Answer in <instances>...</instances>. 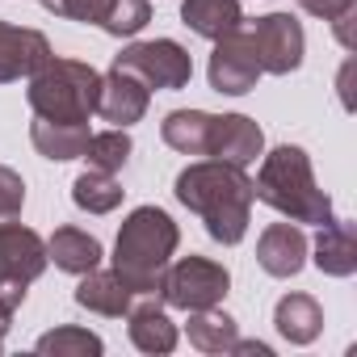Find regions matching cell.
Listing matches in <instances>:
<instances>
[{
	"label": "cell",
	"mask_w": 357,
	"mask_h": 357,
	"mask_svg": "<svg viewBox=\"0 0 357 357\" xmlns=\"http://www.w3.org/2000/svg\"><path fill=\"white\" fill-rule=\"evenodd\" d=\"M315 265L332 278H349L357 269V244H353V223L349 219H328L315 240Z\"/></svg>",
	"instance_id": "cell-18"
},
{
	"label": "cell",
	"mask_w": 357,
	"mask_h": 357,
	"mask_svg": "<svg viewBox=\"0 0 357 357\" xmlns=\"http://www.w3.org/2000/svg\"><path fill=\"white\" fill-rule=\"evenodd\" d=\"M47 269V244L22 223H0V298L22 307L26 286Z\"/></svg>",
	"instance_id": "cell-7"
},
{
	"label": "cell",
	"mask_w": 357,
	"mask_h": 357,
	"mask_svg": "<svg viewBox=\"0 0 357 357\" xmlns=\"http://www.w3.org/2000/svg\"><path fill=\"white\" fill-rule=\"evenodd\" d=\"M34 349L38 353H55V357H68V353H101V336H93L84 328H55V332L38 336Z\"/></svg>",
	"instance_id": "cell-26"
},
{
	"label": "cell",
	"mask_w": 357,
	"mask_h": 357,
	"mask_svg": "<svg viewBox=\"0 0 357 357\" xmlns=\"http://www.w3.org/2000/svg\"><path fill=\"white\" fill-rule=\"evenodd\" d=\"M22 202H26V185H22V176L13 168L0 164V223H9L22 215Z\"/></svg>",
	"instance_id": "cell-28"
},
{
	"label": "cell",
	"mask_w": 357,
	"mask_h": 357,
	"mask_svg": "<svg viewBox=\"0 0 357 357\" xmlns=\"http://www.w3.org/2000/svg\"><path fill=\"white\" fill-rule=\"evenodd\" d=\"M303 257H307V236L294 227V223H273L261 231V244H257V261L265 273L273 278H294L303 269Z\"/></svg>",
	"instance_id": "cell-13"
},
{
	"label": "cell",
	"mask_w": 357,
	"mask_h": 357,
	"mask_svg": "<svg viewBox=\"0 0 357 357\" xmlns=\"http://www.w3.org/2000/svg\"><path fill=\"white\" fill-rule=\"evenodd\" d=\"M118 72H130L135 80H143L147 89H185L190 76H194V63L185 55L181 43H172V38H155V43H135L126 47L118 59H114Z\"/></svg>",
	"instance_id": "cell-6"
},
{
	"label": "cell",
	"mask_w": 357,
	"mask_h": 357,
	"mask_svg": "<svg viewBox=\"0 0 357 357\" xmlns=\"http://www.w3.org/2000/svg\"><path fill=\"white\" fill-rule=\"evenodd\" d=\"M126 319H130V340H135L143 353H168V349L176 344V328H172V319L155 307L151 294L135 298V307L126 311Z\"/></svg>",
	"instance_id": "cell-19"
},
{
	"label": "cell",
	"mask_w": 357,
	"mask_h": 357,
	"mask_svg": "<svg viewBox=\"0 0 357 357\" xmlns=\"http://www.w3.org/2000/svg\"><path fill=\"white\" fill-rule=\"evenodd\" d=\"M227 286H231L227 269L206 261V257H185L176 265H164V273H160V298L168 307H181V311L215 307L227 294Z\"/></svg>",
	"instance_id": "cell-5"
},
{
	"label": "cell",
	"mask_w": 357,
	"mask_h": 357,
	"mask_svg": "<svg viewBox=\"0 0 357 357\" xmlns=\"http://www.w3.org/2000/svg\"><path fill=\"white\" fill-rule=\"evenodd\" d=\"M215 114L206 109H172L160 126L164 143L176 147V151H185V155H206L211 151V139H215Z\"/></svg>",
	"instance_id": "cell-15"
},
{
	"label": "cell",
	"mask_w": 357,
	"mask_h": 357,
	"mask_svg": "<svg viewBox=\"0 0 357 357\" xmlns=\"http://www.w3.org/2000/svg\"><path fill=\"white\" fill-rule=\"evenodd\" d=\"M265 147V135L252 118L244 114H223L215 122V139H211V160H223V164H236V168H248Z\"/></svg>",
	"instance_id": "cell-12"
},
{
	"label": "cell",
	"mask_w": 357,
	"mask_h": 357,
	"mask_svg": "<svg viewBox=\"0 0 357 357\" xmlns=\"http://www.w3.org/2000/svg\"><path fill=\"white\" fill-rule=\"evenodd\" d=\"M298 5H303L307 13H315V17L336 22V17H344V13H353V9H357V0H298Z\"/></svg>",
	"instance_id": "cell-29"
},
{
	"label": "cell",
	"mask_w": 357,
	"mask_h": 357,
	"mask_svg": "<svg viewBox=\"0 0 357 357\" xmlns=\"http://www.w3.org/2000/svg\"><path fill=\"white\" fill-rule=\"evenodd\" d=\"M47 59H51V43L38 30L0 22V84L22 80V76H34Z\"/></svg>",
	"instance_id": "cell-11"
},
{
	"label": "cell",
	"mask_w": 357,
	"mask_h": 357,
	"mask_svg": "<svg viewBox=\"0 0 357 357\" xmlns=\"http://www.w3.org/2000/svg\"><path fill=\"white\" fill-rule=\"evenodd\" d=\"M135 298H143V294H135L130 282H126L118 269H114V273L89 269L84 282L76 286V303L89 307V311H97V315H109V319H122V315L135 307Z\"/></svg>",
	"instance_id": "cell-14"
},
{
	"label": "cell",
	"mask_w": 357,
	"mask_h": 357,
	"mask_svg": "<svg viewBox=\"0 0 357 357\" xmlns=\"http://www.w3.org/2000/svg\"><path fill=\"white\" fill-rule=\"evenodd\" d=\"M257 80H261V59H257L252 34L236 30V34L219 38V47L211 55V89L215 93H227V97H240Z\"/></svg>",
	"instance_id": "cell-8"
},
{
	"label": "cell",
	"mask_w": 357,
	"mask_h": 357,
	"mask_svg": "<svg viewBox=\"0 0 357 357\" xmlns=\"http://www.w3.org/2000/svg\"><path fill=\"white\" fill-rule=\"evenodd\" d=\"M190 340L202 353H227V349H236L240 332H236L231 315H223L215 307H202V311H190Z\"/></svg>",
	"instance_id": "cell-22"
},
{
	"label": "cell",
	"mask_w": 357,
	"mask_h": 357,
	"mask_svg": "<svg viewBox=\"0 0 357 357\" xmlns=\"http://www.w3.org/2000/svg\"><path fill=\"white\" fill-rule=\"evenodd\" d=\"M176 223L160 211V206H139L130 211V219L118 231L114 244V269L130 282L135 294H155L160 290V273L168 265V257L176 252Z\"/></svg>",
	"instance_id": "cell-2"
},
{
	"label": "cell",
	"mask_w": 357,
	"mask_h": 357,
	"mask_svg": "<svg viewBox=\"0 0 357 357\" xmlns=\"http://www.w3.org/2000/svg\"><path fill=\"white\" fill-rule=\"evenodd\" d=\"M72 202H76L80 211H89V215H109V211L122 202V185L114 181V172H97V168H89V172L76 176Z\"/></svg>",
	"instance_id": "cell-23"
},
{
	"label": "cell",
	"mask_w": 357,
	"mask_h": 357,
	"mask_svg": "<svg viewBox=\"0 0 357 357\" xmlns=\"http://www.w3.org/2000/svg\"><path fill=\"white\" fill-rule=\"evenodd\" d=\"M13 311H17V303L0 298V349H5V332H9V319H13Z\"/></svg>",
	"instance_id": "cell-30"
},
{
	"label": "cell",
	"mask_w": 357,
	"mask_h": 357,
	"mask_svg": "<svg viewBox=\"0 0 357 357\" xmlns=\"http://www.w3.org/2000/svg\"><path fill=\"white\" fill-rule=\"evenodd\" d=\"M176 198L206 223L211 240L240 244L248 231V215H252L257 194H252V181L244 176V168L223 164V160H202L176 176Z\"/></svg>",
	"instance_id": "cell-1"
},
{
	"label": "cell",
	"mask_w": 357,
	"mask_h": 357,
	"mask_svg": "<svg viewBox=\"0 0 357 357\" xmlns=\"http://www.w3.org/2000/svg\"><path fill=\"white\" fill-rule=\"evenodd\" d=\"M97 93H101V72L76 59H47L34 76H30V109L34 118H51V122H89L97 109Z\"/></svg>",
	"instance_id": "cell-4"
},
{
	"label": "cell",
	"mask_w": 357,
	"mask_h": 357,
	"mask_svg": "<svg viewBox=\"0 0 357 357\" xmlns=\"http://www.w3.org/2000/svg\"><path fill=\"white\" fill-rule=\"evenodd\" d=\"M30 139L38 147V155L47 160H80L84 143H89V122H51V118H34Z\"/></svg>",
	"instance_id": "cell-20"
},
{
	"label": "cell",
	"mask_w": 357,
	"mask_h": 357,
	"mask_svg": "<svg viewBox=\"0 0 357 357\" xmlns=\"http://www.w3.org/2000/svg\"><path fill=\"white\" fill-rule=\"evenodd\" d=\"M252 194L290 215L294 223H328L332 219V202L324 198V190H315V176H311V160L303 147H273L261 160V176L252 181Z\"/></svg>",
	"instance_id": "cell-3"
},
{
	"label": "cell",
	"mask_w": 357,
	"mask_h": 357,
	"mask_svg": "<svg viewBox=\"0 0 357 357\" xmlns=\"http://www.w3.org/2000/svg\"><path fill=\"white\" fill-rule=\"evenodd\" d=\"M181 17H185V26H190L194 34H202V38H211V43L236 34L240 22H244L240 0H185V5H181Z\"/></svg>",
	"instance_id": "cell-17"
},
{
	"label": "cell",
	"mask_w": 357,
	"mask_h": 357,
	"mask_svg": "<svg viewBox=\"0 0 357 357\" xmlns=\"http://www.w3.org/2000/svg\"><path fill=\"white\" fill-rule=\"evenodd\" d=\"M252 47H257L261 72L286 76L303 63V26L286 13H269L252 26Z\"/></svg>",
	"instance_id": "cell-9"
},
{
	"label": "cell",
	"mask_w": 357,
	"mask_h": 357,
	"mask_svg": "<svg viewBox=\"0 0 357 357\" xmlns=\"http://www.w3.org/2000/svg\"><path fill=\"white\" fill-rule=\"evenodd\" d=\"M147 97H151V89L143 80H135L130 72L109 68L101 76V93H97V109L93 114L114 122V126H130V122H139L147 114Z\"/></svg>",
	"instance_id": "cell-10"
},
{
	"label": "cell",
	"mask_w": 357,
	"mask_h": 357,
	"mask_svg": "<svg viewBox=\"0 0 357 357\" xmlns=\"http://www.w3.org/2000/svg\"><path fill=\"white\" fill-rule=\"evenodd\" d=\"M101 257H105L101 240L89 236V231H80V227H59L51 236V244H47V261H55L63 273H76V278H84L89 269H97Z\"/></svg>",
	"instance_id": "cell-16"
},
{
	"label": "cell",
	"mask_w": 357,
	"mask_h": 357,
	"mask_svg": "<svg viewBox=\"0 0 357 357\" xmlns=\"http://www.w3.org/2000/svg\"><path fill=\"white\" fill-rule=\"evenodd\" d=\"M80 160H89V168H97V172L126 168V160H130V135H126V126H109L101 135H89Z\"/></svg>",
	"instance_id": "cell-24"
},
{
	"label": "cell",
	"mask_w": 357,
	"mask_h": 357,
	"mask_svg": "<svg viewBox=\"0 0 357 357\" xmlns=\"http://www.w3.org/2000/svg\"><path fill=\"white\" fill-rule=\"evenodd\" d=\"M273 324H278V332H282L290 344H311V340L319 336V328H324V311H319V303H315L311 294H286V298L278 303Z\"/></svg>",
	"instance_id": "cell-21"
},
{
	"label": "cell",
	"mask_w": 357,
	"mask_h": 357,
	"mask_svg": "<svg viewBox=\"0 0 357 357\" xmlns=\"http://www.w3.org/2000/svg\"><path fill=\"white\" fill-rule=\"evenodd\" d=\"M147 22H151V5H147V0H114V9H109V17L101 22V30L114 34V38H130V34H139Z\"/></svg>",
	"instance_id": "cell-25"
},
{
	"label": "cell",
	"mask_w": 357,
	"mask_h": 357,
	"mask_svg": "<svg viewBox=\"0 0 357 357\" xmlns=\"http://www.w3.org/2000/svg\"><path fill=\"white\" fill-rule=\"evenodd\" d=\"M43 9H51L55 17H68V22H105L114 0H43Z\"/></svg>",
	"instance_id": "cell-27"
}]
</instances>
